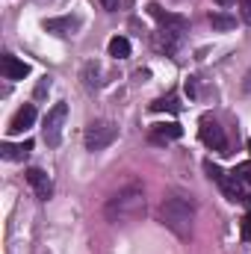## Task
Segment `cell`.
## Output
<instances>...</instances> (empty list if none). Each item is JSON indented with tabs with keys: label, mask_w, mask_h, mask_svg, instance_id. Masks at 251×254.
<instances>
[{
	"label": "cell",
	"mask_w": 251,
	"mask_h": 254,
	"mask_svg": "<svg viewBox=\"0 0 251 254\" xmlns=\"http://www.w3.org/2000/svg\"><path fill=\"white\" fill-rule=\"evenodd\" d=\"M160 222L181 240H187L192 234V222H195V204L181 198V195H169L160 204Z\"/></svg>",
	"instance_id": "1"
},
{
	"label": "cell",
	"mask_w": 251,
	"mask_h": 254,
	"mask_svg": "<svg viewBox=\"0 0 251 254\" xmlns=\"http://www.w3.org/2000/svg\"><path fill=\"white\" fill-rule=\"evenodd\" d=\"M107 219L110 222H130L136 216L145 213V192L142 187H127V190H119L110 201H107Z\"/></svg>",
	"instance_id": "2"
},
{
	"label": "cell",
	"mask_w": 251,
	"mask_h": 254,
	"mask_svg": "<svg viewBox=\"0 0 251 254\" xmlns=\"http://www.w3.org/2000/svg\"><path fill=\"white\" fill-rule=\"evenodd\" d=\"M116 139H119V127L113 125V122H92V125L86 127V133H83L86 151H104Z\"/></svg>",
	"instance_id": "3"
},
{
	"label": "cell",
	"mask_w": 251,
	"mask_h": 254,
	"mask_svg": "<svg viewBox=\"0 0 251 254\" xmlns=\"http://www.w3.org/2000/svg\"><path fill=\"white\" fill-rule=\"evenodd\" d=\"M65 119H68V104H65V101L54 104V107L48 110V116H45V142H48L51 148H57L60 139H63Z\"/></svg>",
	"instance_id": "4"
},
{
	"label": "cell",
	"mask_w": 251,
	"mask_h": 254,
	"mask_svg": "<svg viewBox=\"0 0 251 254\" xmlns=\"http://www.w3.org/2000/svg\"><path fill=\"white\" fill-rule=\"evenodd\" d=\"M201 142H204L207 148L219 151V154H228V136H225V130L216 125L213 119H204V122H201Z\"/></svg>",
	"instance_id": "5"
},
{
	"label": "cell",
	"mask_w": 251,
	"mask_h": 254,
	"mask_svg": "<svg viewBox=\"0 0 251 254\" xmlns=\"http://www.w3.org/2000/svg\"><path fill=\"white\" fill-rule=\"evenodd\" d=\"M148 15H151V18H154L163 30H175V33L187 30V18H184V15L169 12V9H163L160 3H148Z\"/></svg>",
	"instance_id": "6"
},
{
	"label": "cell",
	"mask_w": 251,
	"mask_h": 254,
	"mask_svg": "<svg viewBox=\"0 0 251 254\" xmlns=\"http://www.w3.org/2000/svg\"><path fill=\"white\" fill-rule=\"evenodd\" d=\"M27 184H30L33 192L39 195V201H48V198L54 195V184H51V178H48L42 169H30V172H27Z\"/></svg>",
	"instance_id": "7"
},
{
	"label": "cell",
	"mask_w": 251,
	"mask_h": 254,
	"mask_svg": "<svg viewBox=\"0 0 251 254\" xmlns=\"http://www.w3.org/2000/svg\"><path fill=\"white\" fill-rule=\"evenodd\" d=\"M0 71H3V77L6 80H24L27 74H30V65L21 63L18 57H12V54H6L3 60H0Z\"/></svg>",
	"instance_id": "8"
},
{
	"label": "cell",
	"mask_w": 251,
	"mask_h": 254,
	"mask_svg": "<svg viewBox=\"0 0 251 254\" xmlns=\"http://www.w3.org/2000/svg\"><path fill=\"white\" fill-rule=\"evenodd\" d=\"M36 122V107L33 104H24L15 116H12V122H9V133H24L27 127H33Z\"/></svg>",
	"instance_id": "9"
},
{
	"label": "cell",
	"mask_w": 251,
	"mask_h": 254,
	"mask_svg": "<svg viewBox=\"0 0 251 254\" xmlns=\"http://www.w3.org/2000/svg\"><path fill=\"white\" fill-rule=\"evenodd\" d=\"M77 27H80V18H71V15H65V18H48L45 21V30L54 33V36H71Z\"/></svg>",
	"instance_id": "10"
},
{
	"label": "cell",
	"mask_w": 251,
	"mask_h": 254,
	"mask_svg": "<svg viewBox=\"0 0 251 254\" xmlns=\"http://www.w3.org/2000/svg\"><path fill=\"white\" fill-rule=\"evenodd\" d=\"M184 136V127L178 122H160V125L151 127V139L154 142H169V139H181Z\"/></svg>",
	"instance_id": "11"
},
{
	"label": "cell",
	"mask_w": 251,
	"mask_h": 254,
	"mask_svg": "<svg viewBox=\"0 0 251 254\" xmlns=\"http://www.w3.org/2000/svg\"><path fill=\"white\" fill-rule=\"evenodd\" d=\"M219 187L228 195V201H246V195H243V181H240L237 175H222V178H219Z\"/></svg>",
	"instance_id": "12"
},
{
	"label": "cell",
	"mask_w": 251,
	"mask_h": 254,
	"mask_svg": "<svg viewBox=\"0 0 251 254\" xmlns=\"http://www.w3.org/2000/svg\"><path fill=\"white\" fill-rule=\"evenodd\" d=\"M30 151H33V142H30V139L21 142V145H12V142H3V145H0V157H3V160H12V163H15V160H24Z\"/></svg>",
	"instance_id": "13"
},
{
	"label": "cell",
	"mask_w": 251,
	"mask_h": 254,
	"mask_svg": "<svg viewBox=\"0 0 251 254\" xmlns=\"http://www.w3.org/2000/svg\"><path fill=\"white\" fill-rule=\"evenodd\" d=\"M110 57H116V60H127L130 57V42H127L125 36L110 39Z\"/></svg>",
	"instance_id": "14"
},
{
	"label": "cell",
	"mask_w": 251,
	"mask_h": 254,
	"mask_svg": "<svg viewBox=\"0 0 251 254\" xmlns=\"http://www.w3.org/2000/svg\"><path fill=\"white\" fill-rule=\"evenodd\" d=\"M210 24H213V30H234L237 27V18L234 15H225V12H210Z\"/></svg>",
	"instance_id": "15"
},
{
	"label": "cell",
	"mask_w": 251,
	"mask_h": 254,
	"mask_svg": "<svg viewBox=\"0 0 251 254\" xmlns=\"http://www.w3.org/2000/svg\"><path fill=\"white\" fill-rule=\"evenodd\" d=\"M151 110H154V113H163V110H169V113H178V110H181V104H178L175 98H169V101L163 98V101H157V104H151Z\"/></svg>",
	"instance_id": "16"
},
{
	"label": "cell",
	"mask_w": 251,
	"mask_h": 254,
	"mask_svg": "<svg viewBox=\"0 0 251 254\" xmlns=\"http://www.w3.org/2000/svg\"><path fill=\"white\" fill-rule=\"evenodd\" d=\"M234 175H237V178H240L243 184H249V187H251V160H249V163H240Z\"/></svg>",
	"instance_id": "17"
},
{
	"label": "cell",
	"mask_w": 251,
	"mask_h": 254,
	"mask_svg": "<svg viewBox=\"0 0 251 254\" xmlns=\"http://www.w3.org/2000/svg\"><path fill=\"white\" fill-rule=\"evenodd\" d=\"M48 92H51V77H42V80H39V86H36V101H42Z\"/></svg>",
	"instance_id": "18"
},
{
	"label": "cell",
	"mask_w": 251,
	"mask_h": 254,
	"mask_svg": "<svg viewBox=\"0 0 251 254\" xmlns=\"http://www.w3.org/2000/svg\"><path fill=\"white\" fill-rule=\"evenodd\" d=\"M240 15H243V21L251 27V0H240Z\"/></svg>",
	"instance_id": "19"
},
{
	"label": "cell",
	"mask_w": 251,
	"mask_h": 254,
	"mask_svg": "<svg viewBox=\"0 0 251 254\" xmlns=\"http://www.w3.org/2000/svg\"><path fill=\"white\" fill-rule=\"evenodd\" d=\"M101 6H104L107 12H119V9L125 6V0H101Z\"/></svg>",
	"instance_id": "20"
},
{
	"label": "cell",
	"mask_w": 251,
	"mask_h": 254,
	"mask_svg": "<svg viewBox=\"0 0 251 254\" xmlns=\"http://www.w3.org/2000/svg\"><path fill=\"white\" fill-rule=\"evenodd\" d=\"M243 237H246V240H251V210L246 213V219H243Z\"/></svg>",
	"instance_id": "21"
},
{
	"label": "cell",
	"mask_w": 251,
	"mask_h": 254,
	"mask_svg": "<svg viewBox=\"0 0 251 254\" xmlns=\"http://www.w3.org/2000/svg\"><path fill=\"white\" fill-rule=\"evenodd\" d=\"M243 89H246V92H251V68L246 71V83H243Z\"/></svg>",
	"instance_id": "22"
},
{
	"label": "cell",
	"mask_w": 251,
	"mask_h": 254,
	"mask_svg": "<svg viewBox=\"0 0 251 254\" xmlns=\"http://www.w3.org/2000/svg\"><path fill=\"white\" fill-rule=\"evenodd\" d=\"M216 3H219V6H231L234 0H216Z\"/></svg>",
	"instance_id": "23"
},
{
	"label": "cell",
	"mask_w": 251,
	"mask_h": 254,
	"mask_svg": "<svg viewBox=\"0 0 251 254\" xmlns=\"http://www.w3.org/2000/svg\"><path fill=\"white\" fill-rule=\"evenodd\" d=\"M249 154H251V139H249Z\"/></svg>",
	"instance_id": "24"
}]
</instances>
